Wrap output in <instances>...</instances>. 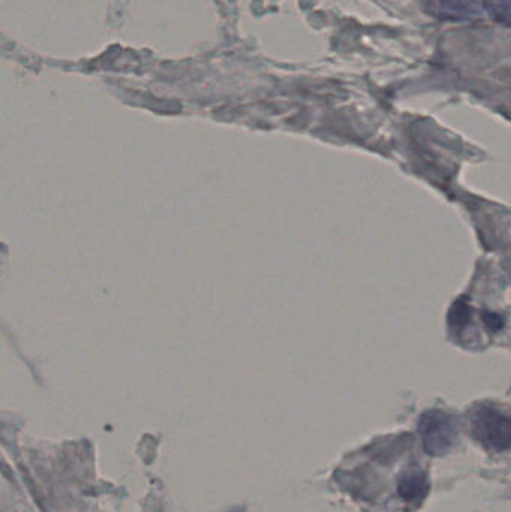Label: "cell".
Returning <instances> with one entry per match:
<instances>
[{
  "instance_id": "6da1fadb",
  "label": "cell",
  "mask_w": 511,
  "mask_h": 512,
  "mask_svg": "<svg viewBox=\"0 0 511 512\" xmlns=\"http://www.w3.org/2000/svg\"><path fill=\"white\" fill-rule=\"evenodd\" d=\"M474 439L491 453L511 448V414L495 406H479L471 417Z\"/></svg>"
},
{
  "instance_id": "7a4b0ae2",
  "label": "cell",
  "mask_w": 511,
  "mask_h": 512,
  "mask_svg": "<svg viewBox=\"0 0 511 512\" xmlns=\"http://www.w3.org/2000/svg\"><path fill=\"white\" fill-rule=\"evenodd\" d=\"M423 447L431 456H446L458 439V423L443 411H428L419 423Z\"/></svg>"
},
{
  "instance_id": "3957f363",
  "label": "cell",
  "mask_w": 511,
  "mask_h": 512,
  "mask_svg": "<svg viewBox=\"0 0 511 512\" xmlns=\"http://www.w3.org/2000/svg\"><path fill=\"white\" fill-rule=\"evenodd\" d=\"M422 9L443 23L479 20L486 14L483 0H422Z\"/></svg>"
},
{
  "instance_id": "277c9868",
  "label": "cell",
  "mask_w": 511,
  "mask_h": 512,
  "mask_svg": "<svg viewBox=\"0 0 511 512\" xmlns=\"http://www.w3.org/2000/svg\"><path fill=\"white\" fill-rule=\"evenodd\" d=\"M431 484L425 469L410 468L401 475L398 483L399 496L407 504H422L428 496Z\"/></svg>"
},
{
  "instance_id": "5b68a950",
  "label": "cell",
  "mask_w": 511,
  "mask_h": 512,
  "mask_svg": "<svg viewBox=\"0 0 511 512\" xmlns=\"http://www.w3.org/2000/svg\"><path fill=\"white\" fill-rule=\"evenodd\" d=\"M483 6L495 23L511 29V0H483Z\"/></svg>"
}]
</instances>
